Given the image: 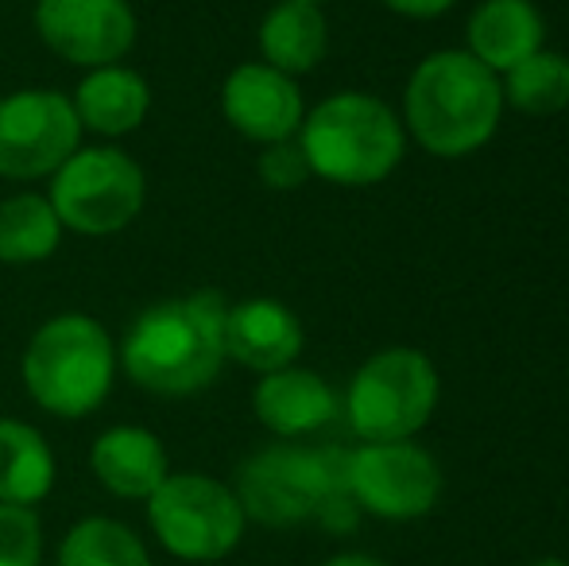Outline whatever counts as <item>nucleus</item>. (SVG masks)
<instances>
[{"label": "nucleus", "mask_w": 569, "mask_h": 566, "mask_svg": "<svg viewBox=\"0 0 569 566\" xmlns=\"http://www.w3.org/2000/svg\"><path fill=\"white\" fill-rule=\"evenodd\" d=\"M226 315L229 302L213 291L148 307L120 349L128 377L159 396L202 393L226 361Z\"/></svg>", "instance_id": "1"}, {"label": "nucleus", "mask_w": 569, "mask_h": 566, "mask_svg": "<svg viewBox=\"0 0 569 566\" xmlns=\"http://www.w3.org/2000/svg\"><path fill=\"white\" fill-rule=\"evenodd\" d=\"M411 137L438 159H461L496 137L503 117L500 75L469 51H435L415 67L403 93Z\"/></svg>", "instance_id": "2"}, {"label": "nucleus", "mask_w": 569, "mask_h": 566, "mask_svg": "<svg viewBox=\"0 0 569 566\" xmlns=\"http://www.w3.org/2000/svg\"><path fill=\"white\" fill-rule=\"evenodd\" d=\"M299 148L310 175L338 187H372L399 167L407 151L403 121L372 93H333L302 117Z\"/></svg>", "instance_id": "3"}, {"label": "nucleus", "mask_w": 569, "mask_h": 566, "mask_svg": "<svg viewBox=\"0 0 569 566\" xmlns=\"http://www.w3.org/2000/svg\"><path fill=\"white\" fill-rule=\"evenodd\" d=\"M23 385L51 416L82 419L101 408L113 388V341L90 315H59L31 338L23 354Z\"/></svg>", "instance_id": "4"}, {"label": "nucleus", "mask_w": 569, "mask_h": 566, "mask_svg": "<svg viewBox=\"0 0 569 566\" xmlns=\"http://www.w3.org/2000/svg\"><path fill=\"white\" fill-rule=\"evenodd\" d=\"M237 500L263 528H295L318 520L345 493V450L268 446L237 469Z\"/></svg>", "instance_id": "5"}, {"label": "nucleus", "mask_w": 569, "mask_h": 566, "mask_svg": "<svg viewBox=\"0 0 569 566\" xmlns=\"http://www.w3.org/2000/svg\"><path fill=\"white\" fill-rule=\"evenodd\" d=\"M438 408V369L422 349H383L357 369L345 396L349 424L365 443H403Z\"/></svg>", "instance_id": "6"}, {"label": "nucleus", "mask_w": 569, "mask_h": 566, "mask_svg": "<svg viewBox=\"0 0 569 566\" xmlns=\"http://www.w3.org/2000/svg\"><path fill=\"white\" fill-rule=\"evenodd\" d=\"M148 520L174 559L218 563L240 544L248 516L229 485L206 474H167L148 497Z\"/></svg>", "instance_id": "7"}, {"label": "nucleus", "mask_w": 569, "mask_h": 566, "mask_svg": "<svg viewBox=\"0 0 569 566\" xmlns=\"http://www.w3.org/2000/svg\"><path fill=\"white\" fill-rule=\"evenodd\" d=\"M51 210L78 234H117L143 206V171L120 148L74 151L54 171Z\"/></svg>", "instance_id": "8"}, {"label": "nucleus", "mask_w": 569, "mask_h": 566, "mask_svg": "<svg viewBox=\"0 0 569 566\" xmlns=\"http://www.w3.org/2000/svg\"><path fill=\"white\" fill-rule=\"evenodd\" d=\"M345 493L380 520H415L438 505L442 469L411 438L345 450Z\"/></svg>", "instance_id": "9"}, {"label": "nucleus", "mask_w": 569, "mask_h": 566, "mask_svg": "<svg viewBox=\"0 0 569 566\" xmlns=\"http://www.w3.org/2000/svg\"><path fill=\"white\" fill-rule=\"evenodd\" d=\"M82 121L54 90H20L0 98V175L39 179L54 175L78 151Z\"/></svg>", "instance_id": "10"}, {"label": "nucleus", "mask_w": 569, "mask_h": 566, "mask_svg": "<svg viewBox=\"0 0 569 566\" xmlns=\"http://www.w3.org/2000/svg\"><path fill=\"white\" fill-rule=\"evenodd\" d=\"M36 28L54 54L78 67H113L136 43L128 0H39Z\"/></svg>", "instance_id": "11"}, {"label": "nucleus", "mask_w": 569, "mask_h": 566, "mask_svg": "<svg viewBox=\"0 0 569 566\" xmlns=\"http://www.w3.org/2000/svg\"><path fill=\"white\" fill-rule=\"evenodd\" d=\"M221 109L232 129L256 143L291 140L307 117L295 78H287L268 62H244L232 70L221 90Z\"/></svg>", "instance_id": "12"}, {"label": "nucleus", "mask_w": 569, "mask_h": 566, "mask_svg": "<svg viewBox=\"0 0 569 566\" xmlns=\"http://www.w3.org/2000/svg\"><path fill=\"white\" fill-rule=\"evenodd\" d=\"M302 354V326L279 299H244L226 315V357L263 373L295 365Z\"/></svg>", "instance_id": "13"}, {"label": "nucleus", "mask_w": 569, "mask_h": 566, "mask_svg": "<svg viewBox=\"0 0 569 566\" xmlns=\"http://www.w3.org/2000/svg\"><path fill=\"white\" fill-rule=\"evenodd\" d=\"M547 23L531 0H480L469 16V54L492 75H508L542 51Z\"/></svg>", "instance_id": "14"}, {"label": "nucleus", "mask_w": 569, "mask_h": 566, "mask_svg": "<svg viewBox=\"0 0 569 566\" xmlns=\"http://www.w3.org/2000/svg\"><path fill=\"white\" fill-rule=\"evenodd\" d=\"M252 408L268 430L283 438H299L338 416V396L318 373L287 365V369L263 373L260 385H256Z\"/></svg>", "instance_id": "15"}, {"label": "nucleus", "mask_w": 569, "mask_h": 566, "mask_svg": "<svg viewBox=\"0 0 569 566\" xmlns=\"http://www.w3.org/2000/svg\"><path fill=\"white\" fill-rule=\"evenodd\" d=\"M90 466L113 497L148 500L167 481V450L151 430L113 427L93 443Z\"/></svg>", "instance_id": "16"}, {"label": "nucleus", "mask_w": 569, "mask_h": 566, "mask_svg": "<svg viewBox=\"0 0 569 566\" xmlns=\"http://www.w3.org/2000/svg\"><path fill=\"white\" fill-rule=\"evenodd\" d=\"M70 106H74L78 121L86 129L101 132V137H120V132H132L143 125L151 93L136 70H124L113 62V67H98L90 78H82L78 98Z\"/></svg>", "instance_id": "17"}, {"label": "nucleus", "mask_w": 569, "mask_h": 566, "mask_svg": "<svg viewBox=\"0 0 569 566\" xmlns=\"http://www.w3.org/2000/svg\"><path fill=\"white\" fill-rule=\"evenodd\" d=\"M330 47L326 16L318 4H299V0H279L260 23V51L268 67L283 70L287 78L307 75L322 62Z\"/></svg>", "instance_id": "18"}, {"label": "nucleus", "mask_w": 569, "mask_h": 566, "mask_svg": "<svg viewBox=\"0 0 569 566\" xmlns=\"http://www.w3.org/2000/svg\"><path fill=\"white\" fill-rule=\"evenodd\" d=\"M54 485V454L36 427L0 419V505H39Z\"/></svg>", "instance_id": "19"}, {"label": "nucleus", "mask_w": 569, "mask_h": 566, "mask_svg": "<svg viewBox=\"0 0 569 566\" xmlns=\"http://www.w3.org/2000/svg\"><path fill=\"white\" fill-rule=\"evenodd\" d=\"M62 221L51 202L39 195H16L0 206V260L4 265H36L59 249Z\"/></svg>", "instance_id": "20"}, {"label": "nucleus", "mask_w": 569, "mask_h": 566, "mask_svg": "<svg viewBox=\"0 0 569 566\" xmlns=\"http://www.w3.org/2000/svg\"><path fill=\"white\" fill-rule=\"evenodd\" d=\"M503 106L527 117H555L569 106V59L562 51H535L503 75Z\"/></svg>", "instance_id": "21"}, {"label": "nucleus", "mask_w": 569, "mask_h": 566, "mask_svg": "<svg viewBox=\"0 0 569 566\" xmlns=\"http://www.w3.org/2000/svg\"><path fill=\"white\" fill-rule=\"evenodd\" d=\"M59 566H151V555L132 528L106 516H90L67 532Z\"/></svg>", "instance_id": "22"}, {"label": "nucleus", "mask_w": 569, "mask_h": 566, "mask_svg": "<svg viewBox=\"0 0 569 566\" xmlns=\"http://www.w3.org/2000/svg\"><path fill=\"white\" fill-rule=\"evenodd\" d=\"M43 528L23 505H0V566H39Z\"/></svg>", "instance_id": "23"}, {"label": "nucleus", "mask_w": 569, "mask_h": 566, "mask_svg": "<svg viewBox=\"0 0 569 566\" xmlns=\"http://www.w3.org/2000/svg\"><path fill=\"white\" fill-rule=\"evenodd\" d=\"M260 179L268 182L271 190H295L310 179V163L302 156L299 143L291 140H279L268 143V151L260 156Z\"/></svg>", "instance_id": "24"}, {"label": "nucleus", "mask_w": 569, "mask_h": 566, "mask_svg": "<svg viewBox=\"0 0 569 566\" xmlns=\"http://www.w3.org/2000/svg\"><path fill=\"white\" fill-rule=\"evenodd\" d=\"M383 4L399 16H411V20H435V16L450 12L457 0H383Z\"/></svg>", "instance_id": "25"}, {"label": "nucleus", "mask_w": 569, "mask_h": 566, "mask_svg": "<svg viewBox=\"0 0 569 566\" xmlns=\"http://www.w3.org/2000/svg\"><path fill=\"white\" fill-rule=\"evenodd\" d=\"M322 566H388V563L368 559V555H338V559H330V563H322Z\"/></svg>", "instance_id": "26"}, {"label": "nucleus", "mask_w": 569, "mask_h": 566, "mask_svg": "<svg viewBox=\"0 0 569 566\" xmlns=\"http://www.w3.org/2000/svg\"><path fill=\"white\" fill-rule=\"evenodd\" d=\"M531 566H569V563H562V559H539V563H531Z\"/></svg>", "instance_id": "27"}, {"label": "nucleus", "mask_w": 569, "mask_h": 566, "mask_svg": "<svg viewBox=\"0 0 569 566\" xmlns=\"http://www.w3.org/2000/svg\"><path fill=\"white\" fill-rule=\"evenodd\" d=\"M299 4H322V0H299Z\"/></svg>", "instance_id": "28"}]
</instances>
